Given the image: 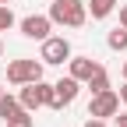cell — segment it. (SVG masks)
Returning a JSON list of instances; mask_svg holds the SVG:
<instances>
[{"label":"cell","instance_id":"52a82bcc","mask_svg":"<svg viewBox=\"0 0 127 127\" xmlns=\"http://www.w3.org/2000/svg\"><path fill=\"white\" fill-rule=\"evenodd\" d=\"M50 28H53L50 14H28V18H21V35L25 39L42 42V39H50Z\"/></svg>","mask_w":127,"mask_h":127},{"label":"cell","instance_id":"7c38bea8","mask_svg":"<svg viewBox=\"0 0 127 127\" xmlns=\"http://www.w3.org/2000/svg\"><path fill=\"white\" fill-rule=\"evenodd\" d=\"M18 106H21V102L14 99V95H7V92H4V95H0V120L14 117V113H18Z\"/></svg>","mask_w":127,"mask_h":127},{"label":"cell","instance_id":"44dd1931","mask_svg":"<svg viewBox=\"0 0 127 127\" xmlns=\"http://www.w3.org/2000/svg\"><path fill=\"white\" fill-rule=\"evenodd\" d=\"M0 4H11V0H0Z\"/></svg>","mask_w":127,"mask_h":127},{"label":"cell","instance_id":"5b68a950","mask_svg":"<svg viewBox=\"0 0 127 127\" xmlns=\"http://www.w3.org/2000/svg\"><path fill=\"white\" fill-rule=\"evenodd\" d=\"M42 64H67L71 60V42L64 39V35H50V39H42V53H39Z\"/></svg>","mask_w":127,"mask_h":127},{"label":"cell","instance_id":"30bf717a","mask_svg":"<svg viewBox=\"0 0 127 127\" xmlns=\"http://www.w3.org/2000/svg\"><path fill=\"white\" fill-rule=\"evenodd\" d=\"M85 85H88V92H92V95H95V92H106V88H109V74H106V67H99V71H95Z\"/></svg>","mask_w":127,"mask_h":127},{"label":"cell","instance_id":"8fae6325","mask_svg":"<svg viewBox=\"0 0 127 127\" xmlns=\"http://www.w3.org/2000/svg\"><path fill=\"white\" fill-rule=\"evenodd\" d=\"M32 124H35L32 120V109H25V106H18V113L4 120V127H32Z\"/></svg>","mask_w":127,"mask_h":127},{"label":"cell","instance_id":"7a4b0ae2","mask_svg":"<svg viewBox=\"0 0 127 127\" xmlns=\"http://www.w3.org/2000/svg\"><path fill=\"white\" fill-rule=\"evenodd\" d=\"M7 81H11V85L42 81V60H11V64H7Z\"/></svg>","mask_w":127,"mask_h":127},{"label":"cell","instance_id":"9a60e30c","mask_svg":"<svg viewBox=\"0 0 127 127\" xmlns=\"http://www.w3.org/2000/svg\"><path fill=\"white\" fill-rule=\"evenodd\" d=\"M85 127H106V120H99V117H88V120H85Z\"/></svg>","mask_w":127,"mask_h":127},{"label":"cell","instance_id":"e0dca14e","mask_svg":"<svg viewBox=\"0 0 127 127\" xmlns=\"http://www.w3.org/2000/svg\"><path fill=\"white\" fill-rule=\"evenodd\" d=\"M117 127H127V113H120V109H117Z\"/></svg>","mask_w":127,"mask_h":127},{"label":"cell","instance_id":"ac0fdd59","mask_svg":"<svg viewBox=\"0 0 127 127\" xmlns=\"http://www.w3.org/2000/svg\"><path fill=\"white\" fill-rule=\"evenodd\" d=\"M117 95H120V102H124V106H127V81H124V88H120V92H117Z\"/></svg>","mask_w":127,"mask_h":127},{"label":"cell","instance_id":"ba28073f","mask_svg":"<svg viewBox=\"0 0 127 127\" xmlns=\"http://www.w3.org/2000/svg\"><path fill=\"white\" fill-rule=\"evenodd\" d=\"M67 67H71V78H78V81H88V78L102 67L99 60H92V57H71L67 60Z\"/></svg>","mask_w":127,"mask_h":127},{"label":"cell","instance_id":"3957f363","mask_svg":"<svg viewBox=\"0 0 127 127\" xmlns=\"http://www.w3.org/2000/svg\"><path fill=\"white\" fill-rule=\"evenodd\" d=\"M18 102L25 109H39V106H50L53 102V85H46V81H32V85H21V95H18Z\"/></svg>","mask_w":127,"mask_h":127},{"label":"cell","instance_id":"7402d4cb","mask_svg":"<svg viewBox=\"0 0 127 127\" xmlns=\"http://www.w3.org/2000/svg\"><path fill=\"white\" fill-rule=\"evenodd\" d=\"M0 95H4V88H0Z\"/></svg>","mask_w":127,"mask_h":127},{"label":"cell","instance_id":"d6986e66","mask_svg":"<svg viewBox=\"0 0 127 127\" xmlns=\"http://www.w3.org/2000/svg\"><path fill=\"white\" fill-rule=\"evenodd\" d=\"M124 81H127V60H124Z\"/></svg>","mask_w":127,"mask_h":127},{"label":"cell","instance_id":"9c48e42d","mask_svg":"<svg viewBox=\"0 0 127 127\" xmlns=\"http://www.w3.org/2000/svg\"><path fill=\"white\" fill-rule=\"evenodd\" d=\"M85 7H88V14L95 21H102V18H109L117 11V0H85Z\"/></svg>","mask_w":127,"mask_h":127},{"label":"cell","instance_id":"ffe728a7","mask_svg":"<svg viewBox=\"0 0 127 127\" xmlns=\"http://www.w3.org/2000/svg\"><path fill=\"white\" fill-rule=\"evenodd\" d=\"M0 57H4V39H0Z\"/></svg>","mask_w":127,"mask_h":127},{"label":"cell","instance_id":"4fadbf2b","mask_svg":"<svg viewBox=\"0 0 127 127\" xmlns=\"http://www.w3.org/2000/svg\"><path fill=\"white\" fill-rule=\"evenodd\" d=\"M106 42H109V50H117V53H120V50H127V28H113Z\"/></svg>","mask_w":127,"mask_h":127},{"label":"cell","instance_id":"8992f818","mask_svg":"<svg viewBox=\"0 0 127 127\" xmlns=\"http://www.w3.org/2000/svg\"><path fill=\"white\" fill-rule=\"evenodd\" d=\"M78 92H81V81L78 78H60V81L53 85V102H50V109H64V106H71L74 99H78Z\"/></svg>","mask_w":127,"mask_h":127},{"label":"cell","instance_id":"2e32d148","mask_svg":"<svg viewBox=\"0 0 127 127\" xmlns=\"http://www.w3.org/2000/svg\"><path fill=\"white\" fill-rule=\"evenodd\" d=\"M120 28H127V4H120Z\"/></svg>","mask_w":127,"mask_h":127},{"label":"cell","instance_id":"277c9868","mask_svg":"<svg viewBox=\"0 0 127 127\" xmlns=\"http://www.w3.org/2000/svg\"><path fill=\"white\" fill-rule=\"evenodd\" d=\"M117 109H120V95H117L113 88H106V92H95V95H92V102H88V117L106 120V117H117Z\"/></svg>","mask_w":127,"mask_h":127},{"label":"cell","instance_id":"6da1fadb","mask_svg":"<svg viewBox=\"0 0 127 127\" xmlns=\"http://www.w3.org/2000/svg\"><path fill=\"white\" fill-rule=\"evenodd\" d=\"M88 18L85 0H53L50 4V21L53 25H67V28H81Z\"/></svg>","mask_w":127,"mask_h":127},{"label":"cell","instance_id":"5bb4252c","mask_svg":"<svg viewBox=\"0 0 127 127\" xmlns=\"http://www.w3.org/2000/svg\"><path fill=\"white\" fill-rule=\"evenodd\" d=\"M14 25V11H11V4H0V32H7Z\"/></svg>","mask_w":127,"mask_h":127}]
</instances>
